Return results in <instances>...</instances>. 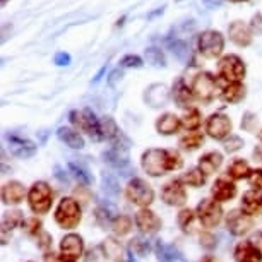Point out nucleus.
I'll return each mask as SVG.
<instances>
[{"mask_svg": "<svg viewBox=\"0 0 262 262\" xmlns=\"http://www.w3.org/2000/svg\"><path fill=\"white\" fill-rule=\"evenodd\" d=\"M141 166L149 177H161L168 171H177L184 166L180 152L175 149H158L151 147L142 152Z\"/></svg>", "mask_w": 262, "mask_h": 262, "instance_id": "f257e3e1", "label": "nucleus"}, {"mask_svg": "<svg viewBox=\"0 0 262 262\" xmlns=\"http://www.w3.org/2000/svg\"><path fill=\"white\" fill-rule=\"evenodd\" d=\"M53 217H55V223L62 230H74L81 223V204L74 197H63L58 202Z\"/></svg>", "mask_w": 262, "mask_h": 262, "instance_id": "f03ea898", "label": "nucleus"}, {"mask_svg": "<svg viewBox=\"0 0 262 262\" xmlns=\"http://www.w3.org/2000/svg\"><path fill=\"white\" fill-rule=\"evenodd\" d=\"M53 204V190L47 182H34L28 190V206L34 214H47Z\"/></svg>", "mask_w": 262, "mask_h": 262, "instance_id": "7ed1b4c3", "label": "nucleus"}, {"mask_svg": "<svg viewBox=\"0 0 262 262\" xmlns=\"http://www.w3.org/2000/svg\"><path fill=\"white\" fill-rule=\"evenodd\" d=\"M125 197L134 206H139L142 209V207H147L155 202V190L147 182L136 177V179L128 180L125 187Z\"/></svg>", "mask_w": 262, "mask_h": 262, "instance_id": "20e7f679", "label": "nucleus"}, {"mask_svg": "<svg viewBox=\"0 0 262 262\" xmlns=\"http://www.w3.org/2000/svg\"><path fill=\"white\" fill-rule=\"evenodd\" d=\"M69 120L76 127V130H81L91 139L100 141V118H96L91 110H72L69 113Z\"/></svg>", "mask_w": 262, "mask_h": 262, "instance_id": "39448f33", "label": "nucleus"}, {"mask_svg": "<svg viewBox=\"0 0 262 262\" xmlns=\"http://www.w3.org/2000/svg\"><path fill=\"white\" fill-rule=\"evenodd\" d=\"M197 50L206 58H217L225 50V38L220 31H207L201 33L197 38Z\"/></svg>", "mask_w": 262, "mask_h": 262, "instance_id": "423d86ee", "label": "nucleus"}, {"mask_svg": "<svg viewBox=\"0 0 262 262\" xmlns=\"http://www.w3.org/2000/svg\"><path fill=\"white\" fill-rule=\"evenodd\" d=\"M195 214L204 228H216L223 221V207L214 199H202L195 207Z\"/></svg>", "mask_w": 262, "mask_h": 262, "instance_id": "0eeeda50", "label": "nucleus"}, {"mask_svg": "<svg viewBox=\"0 0 262 262\" xmlns=\"http://www.w3.org/2000/svg\"><path fill=\"white\" fill-rule=\"evenodd\" d=\"M217 76L225 79L226 82H242L245 77V63L238 55H225L217 62Z\"/></svg>", "mask_w": 262, "mask_h": 262, "instance_id": "6e6552de", "label": "nucleus"}, {"mask_svg": "<svg viewBox=\"0 0 262 262\" xmlns=\"http://www.w3.org/2000/svg\"><path fill=\"white\" fill-rule=\"evenodd\" d=\"M216 88H217V79L209 72H201L194 77L192 82V93L197 100L201 101H211L216 95Z\"/></svg>", "mask_w": 262, "mask_h": 262, "instance_id": "1a4fd4ad", "label": "nucleus"}, {"mask_svg": "<svg viewBox=\"0 0 262 262\" xmlns=\"http://www.w3.org/2000/svg\"><path fill=\"white\" fill-rule=\"evenodd\" d=\"M226 228L233 236H244L254 228V220L244 209H233L226 214Z\"/></svg>", "mask_w": 262, "mask_h": 262, "instance_id": "9d476101", "label": "nucleus"}, {"mask_svg": "<svg viewBox=\"0 0 262 262\" xmlns=\"http://www.w3.org/2000/svg\"><path fill=\"white\" fill-rule=\"evenodd\" d=\"M206 132L216 141L228 139V136H231V120L225 113H212L206 122Z\"/></svg>", "mask_w": 262, "mask_h": 262, "instance_id": "9b49d317", "label": "nucleus"}, {"mask_svg": "<svg viewBox=\"0 0 262 262\" xmlns=\"http://www.w3.org/2000/svg\"><path fill=\"white\" fill-rule=\"evenodd\" d=\"M161 199L166 206L171 207H182L187 202V192L185 185L182 184L179 179L170 180L168 184L163 185L161 189Z\"/></svg>", "mask_w": 262, "mask_h": 262, "instance_id": "f8f14e48", "label": "nucleus"}, {"mask_svg": "<svg viewBox=\"0 0 262 262\" xmlns=\"http://www.w3.org/2000/svg\"><path fill=\"white\" fill-rule=\"evenodd\" d=\"M60 255L63 260L77 262L79 257L84 255V240L81 235L69 233L60 240Z\"/></svg>", "mask_w": 262, "mask_h": 262, "instance_id": "ddd939ff", "label": "nucleus"}, {"mask_svg": "<svg viewBox=\"0 0 262 262\" xmlns=\"http://www.w3.org/2000/svg\"><path fill=\"white\" fill-rule=\"evenodd\" d=\"M7 147L11 151V155H14L16 158H21V160H28V158H33L36 155L38 147L33 141L26 139V137L16 136V134H7Z\"/></svg>", "mask_w": 262, "mask_h": 262, "instance_id": "4468645a", "label": "nucleus"}, {"mask_svg": "<svg viewBox=\"0 0 262 262\" xmlns=\"http://www.w3.org/2000/svg\"><path fill=\"white\" fill-rule=\"evenodd\" d=\"M134 223L144 235H155L161 230V220L155 211L147 209V207H142L136 212Z\"/></svg>", "mask_w": 262, "mask_h": 262, "instance_id": "2eb2a0df", "label": "nucleus"}, {"mask_svg": "<svg viewBox=\"0 0 262 262\" xmlns=\"http://www.w3.org/2000/svg\"><path fill=\"white\" fill-rule=\"evenodd\" d=\"M171 98V93L168 91V88L165 84H151L149 88L144 93V101L149 105L151 108H160V106H166L168 101Z\"/></svg>", "mask_w": 262, "mask_h": 262, "instance_id": "dca6fc26", "label": "nucleus"}, {"mask_svg": "<svg viewBox=\"0 0 262 262\" xmlns=\"http://www.w3.org/2000/svg\"><path fill=\"white\" fill-rule=\"evenodd\" d=\"M26 195H28L26 187L17 180L7 182V184H4V187H2V202L7 206L21 204Z\"/></svg>", "mask_w": 262, "mask_h": 262, "instance_id": "f3484780", "label": "nucleus"}, {"mask_svg": "<svg viewBox=\"0 0 262 262\" xmlns=\"http://www.w3.org/2000/svg\"><path fill=\"white\" fill-rule=\"evenodd\" d=\"M212 199L217 202H226L231 201L236 195V185L233 180L228 179H217L211 187Z\"/></svg>", "mask_w": 262, "mask_h": 262, "instance_id": "a211bd4d", "label": "nucleus"}, {"mask_svg": "<svg viewBox=\"0 0 262 262\" xmlns=\"http://www.w3.org/2000/svg\"><path fill=\"white\" fill-rule=\"evenodd\" d=\"M235 262H262V252L252 242H240L233 250Z\"/></svg>", "mask_w": 262, "mask_h": 262, "instance_id": "6ab92c4d", "label": "nucleus"}, {"mask_svg": "<svg viewBox=\"0 0 262 262\" xmlns=\"http://www.w3.org/2000/svg\"><path fill=\"white\" fill-rule=\"evenodd\" d=\"M230 39L238 47H249L252 43V29L242 21H233L228 26Z\"/></svg>", "mask_w": 262, "mask_h": 262, "instance_id": "aec40b11", "label": "nucleus"}, {"mask_svg": "<svg viewBox=\"0 0 262 262\" xmlns=\"http://www.w3.org/2000/svg\"><path fill=\"white\" fill-rule=\"evenodd\" d=\"M194 93H192V88H189L185 84L184 79H179L177 82H173V88H171V100L177 103V106L180 108H187L194 100Z\"/></svg>", "mask_w": 262, "mask_h": 262, "instance_id": "412c9836", "label": "nucleus"}, {"mask_svg": "<svg viewBox=\"0 0 262 262\" xmlns=\"http://www.w3.org/2000/svg\"><path fill=\"white\" fill-rule=\"evenodd\" d=\"M221 165H223V155L217 151H211L199 158V165H197V168H199L206 177H209L220 170Z\"/></svg>", "mask_w": 262, "mask_h": 262, "instance_id": "4be33fe9", "label": "nucleus"}, {"mask_svg": "<svg viewBox=\"0 0 262 262\" xmlns=\"http://www.w3.org/2000/svg\"><path fill=\"white\" fill-rule=\"evenodd\" d=\"M180 127H182V118L177 117L175 113H165V115H161L156 120L158 134H163V136L177 134Z\"/></svg>", "mask_w": 262, "mask_h": 262, "instance_id": "5701e85b", "label": "nucleus"}, {"mask_svg": "<svg viewBox=\"0 0 262 262\" xmlns=\"http://www.w3.org/2000/svg\"><path fill=\"white\" fill-rule=\"evenodd\" d=\"M242 209L252 217L262 214V194L257 190H249L245 192L242 197Z\"/></svg>", "mask_w": 262, "mask_h": 262, "instance_id": "b1692460", "label": "nucleus"}, {"mask_svg": "<svg viewBox=\"0 0 262 262\" xmlns=\"http://www.w3.org/2000/svg\"><path fill=\"white\" fill-rule=\"evenodd\" d=\"M57 137L66 146L72 147V149H82L84 147V137L79 134V130H76V128H72V127H58Z\"/></svg>", "mask_w": 262, "mask_h": 262, "instance_id": "393cba45", "label": "nucleus"}, {"mask_svg": "<svg viewBox=\"0 0 262 262\" xmlns=\"http://www.w3.org/2000/svg\"><path fill=\"white\" fill-rule=\"evenodd\" d=\"M245 98V88L242 82H230L226 84L221 91V100L228 105H235V103H240Z\"/></svg>", "mask_w": 262, "mask_h": 262, "instance_id": "a878e982", "label": "nucleus"}, {"mask_svg": "<svg viewBox=\"0 0 262 262\" xmlns=\"http://www.w3.org/2000/svg\"><path fill=\"white\" fill-rule=\"evenodd\" d=\"M250 165L249 161L245 160H233L230 163V166L226 168V175L230 177L231 180H244V179H249L250 175Z\"/></svg>", "mask_w": 262, "mask_h": 262, "instance_id": "bb28decb", "label": "nucleus"}, {"mask_svg": "<svg viewBox=\"0 0 262 262\" xmlns=\"http://www.w3.org/2000/svg\"><path fill=\"white\" fill-rule=\"evenodd\" d=\"M24 221L23 211L19 209H9L2 214V233H7V231H12L14 228L21 226Z\"/></svg>", "mask_w": 262, "mask_h": 262, "instance_id": "cd10ccee", "label": "nucleus"}, {"mask_svg": "<svg viewBox=\"0 0 262 262\" xmlns=\"http://www.w3.org/2000/svg\"><path fill=\"white\" fill-rule=\"evenodd\" d=\"M118 134H120V130H118L117 123L112 117L100 118V141H113Z\"/></svg>", "mask_w": 262, "mask_h": 262, "instance_id": "c85d7f7f", "label": "nucleus"}, {"mask_svg": "<svg viewBox=\"0 0 262 262\" xmlns=\"http://www.w3.org/2000/svg\"><path fill=\"white\" fill-rule=\"evenodd\" d=\"M101 249H103V252H105V255L108 257V259L122 260L123 247L117 238H113V236H110V238H105L101 242Z\"/></svg>", "mask_w": 262, "mask_h": 262, "instance_id": "c756f323", "label": "nucleus"}, {"mask_svg": "<svg viewBox=\"0 0 262 262\" xmlns=\"http://www.w3.org/2000/svg\"><path fill=\"white\" fill-rule=\"evenodd\" d=\"M118 216V212H117V209L113 207L112 204H103V206H98L96 207V214H95V217H96V221L100 223L101 226H112V223H113V220Z\"/></svg>", "mask_w": 262, "mask_h": 262, "instance_id": "7c9ffc66", "label": "nucleus"}, {"mask_svg": "<svg viewBox=\"0 0 262 262\" xmlns=\"http://www.w3.org/2000/svg\"><path fill=\"white\" fill-rule=\"evenodd\" d=\"M185 187H202L206 184V175L202 173L199 168H190L189 171H185L184 175L179 179Z\"/></svg>", "mask_w": 262, "mask_h": 262, "instance_id": "2f4dec72", "label": "nucleus"}, {"mask_svg": "<svg viewBox=\"0 0 262 262\" xmlns=\"http://www.w3.org/2000/svg\"><path fill=\"white\" fill-rule=\"evenodd\" d=\"M132 226H134V221H132V217H128L125 214H118L115 220H113L112 223V231L115 233V236H125L130 233Z\"/></svg>", "mask_w": 262, "mask_h": 262, "instance_id": "473e14b6", "label": "nucleus"}, {"mask_svg": "<svg viewBox=\"0 0 262 262\" xmlns=\"http://www.w3.org/2000/svg\"><path fill=\"white\" fill-rule=\"evenodd\" d=\"M201 112L197 108H189L185 112V115L182 117V127L189 132H195L201 127Z\"/></svg>", "mask_w": 262, "mask_h": 262, "instance_id": "72a5a7b5", "label": "nucleus"}, {"mask_svg": "<svg viewBox=\"0 0 262 262\" xmlns=\"http://www.w3.org/2000/svg\"><path fill=\"white\" fill-rule=\"evenodd\" d=\"M202 142H204V136L201 134V132H189V134H185L184 137H180V147L185 151H195L199 149L202 146Z\"/></svg>", "mask_w": 262, "mask_h": 262, "instance_id": "f704fd0d", "label": "nucleus"}, {"mask_svg": "<svg viewBox=\"0 0 262 262\" xmlns=\"http://www.w3.org/2000/svg\"><path fill=\"white\" fill-rule=\"evenodd\" d=\"M168 48L171 50V53L179 58L180 62H185L189 58V45L184 41V39H168Z\"/></svg>", "mask_w": 262, "mask_h": 262, "instance_id": "c9c22d12", "label": "nucleus"}, {"mask_svg": "<svg viewBox=\"0 0 262 262\" xmlns=\"http://www.w3.org/2000/svg\"><path fill=\"white\" fill-rule=\"evenodd\" d=\"M144 55H146L147 63H151L152 67H166V57H165V53H163L161 48L147 47Z\"/></svg>", "mask_w": 262, "mask_h": 262, "instance_id": "e433bc0d", "label": "nucleus"}, {"mask_svg": "<svg viewBox=\"0 0 262 262\" xmlns=\"http://www.w3.org/2000/svg\"><path fill=\"white\" fill-rule=\"evenodd\" d=\"M156 254H158L160 262H184L180 254L173 249V247H168V245H163V244L156 245Z\"/></svg>", "mask_w": 262, "mask_h": 262, "instance_id": "4c0bfd02", "label": "nucleus"}, {"mask_svg": "<svg viewBox=\"0 0 262 262\" xmlns=\"http://www.w3.org/2000/svg\"><path fill=\"white\" fill-rule=\"evenodd\" d=\"M195 211L189 209V207H185V209H182L179 212V216H177V223H179V226L182 228V231L184 233H189L192 225H194V220H195Z\"/></svg>", "mask_w": 262, "mask_h": 262, "instance_id": "58836bf2", "label": "nucleus"}, {"mask_svg": "<svg viewBox=\"0 0 262 262\" xmlns=\"http://www.w3.org/2000/svg\"><path fill=\"white\" fill-rule=\"evenodd\" d=\"M21 228H23L24 233L29 235V236H38L39 233H43V223L38 220L36 216L26 217V220L23 221Z\"/></svg>", "mask_w": 262, "mask_h": 262, "instance_id": "ea45409f", "label": "nucleus"}, {"mask_svg": "<svg viewBox=\"0 0 262 262\" xmlns=\"http://www.w3.org/2000/svg\"><path fill=\"white\" fill-rule=\"evenodd\" d=\"M69 170H71V173L76 179L81 182V184L86 187V185H90L91 184V175H90V171L86 170L82 165H77V163H74L71 161L69 163Z\"/></svg>", "mask_w": 262, "mask_h": 262, "instance_id": "a19ab883", "label": "nucleus"}, {"mask_svg": "<svg viewBox=\"0 0 262 262\" xmlns=\"http://www.w3.org/2000/svg\"><path fill=\"white\" fill-rule=\"evenodd\" d=\"M128 249L137 257H146L147 252H149V244L142 240V236H136V238L128 242Z\"/></svg>", "mask_w": 262, "mask_h": 262, "instance_id": "79ce46f5", "label": "nucleus"}, {"mask_svg": "<svg viewBox=\"0 0 262 262\" xmlns=\"http://www.w3.org/2000/svg\"><path fill=\"white\" fill-rule=\"evenodd\" d=\"M106 260H108V257L105 255V252H103L101 245H96V247H93V249L84 252V262H106Z\"/></svg>", "mask_w": 262, "mask_h": 262, "instance_id": "37998d69", "label": "nucleus"}, {"mask_svg": "<svg viewBox=\"0 0 262 262\" xmlns=\"http://www.w3.org/2000/svg\"><path fill=\"white\" fill-rule=\"evenodd\" d=\"M223 147H225V151L228 152V155H233V152L240 151L242 147H244V139L238 137V136H230L228 139H225Z\"/></svg>", "mask_w": 262, "mask_h": 262, "instance_id": "c03bdc74", "label": "nucleus"}, {"mask_svg": "<svg viewBox=\"0 0 262 262\" xmlns=\"http://www.w3.org/2000/svg\"><path fill=\"white\" fill-rule=\"evenodd\" d=\"M144 66V62H142V58L139 55H125L120 58V67L122 69H141Z\"/></svg>", "mask_w": 262, "mask_h": 262, "instance_id": "a18cd8bd", "label": "nucleus"}, {"mask_svg": "<svg viewBox=\"0 0 262 262\" xmlns=\"http://www.w3.org/2000/svg\"><path fill=\"white\" fill-rule=\"evenodd\" d=\"M249 185L252 187V190H257V192L262 190V168H255V170L250 171Z\"/></svg>", "mask_w": 262, "mask_h": 262, "instance_id": "49530a36", "label": "nucleus"}, {"mask_svg": "<svg viewBox=\"0 0 262 262\" xmlns=\"http://www.w3.org/2000/svg\"><path fill=\"white\" fill-rule=\"evenodd\" d=\"M71 62H72V58L66 52H57L55 57H53V63H55V66H58V67H66Z\"/></svg>", "mask_w": 262, "mask_h": 262, "instance_id": "de8ad7c7", "label": "nucleus"}, {"mask_svg": "<svg viewBox=\"0 0 262 262\" xmlns=\"http://www.w3.org/2000/svg\"><path fill=\"white\" fill-rule=\"evenodd\" d=\"M38 247L45 252H48V249L52 247V236L48 235L47 231H43V233L38 235Z\"/></svg>", "mask_w": 262, "mask_h": 262, "instance_id": "09e8293b", "label": "nucleus"}, {"mask_svg": "<svg viewBox=\"0 0 262 262\" xmlns=\"http://www.w3.org/2000/svg\"><path fill=\"white\" fill-rule=\"evenodd\" d=\"M250 29L257 34H262V14L257 12L250 21Z\"/></svg>", "mask_w": 262, "mask_h": 262, "instance_id": "8fccbe9b", "label": "nucleus"}, {"mask_svg": "<svg viewBox=\"0 0 262 262\" xmlns=\"http://www.w3.org/2000/svg\"><path fill=\"white\" fill-rule=\"evenodd\" d=\"M252 123H255V117L252 115V113H247L245 118L242 120V128H244V130H254Z\"/></svg>", "mask_w": 262, "mask_h": 262, "instance_id": "3c124183", "label": "nucleus"}, {"mask_svg": "<svg viewBox=\"0 0 262 262\" xmlns=\"http://www.w3.org/2000/svg\"><path fill=\"white\" fill-rule=\"evenodd\" d=\"M216 240V236H212V235H202L201 236V245H204L206 249H212V247H216L217 242Z\"/></svg>", "mask_w": 262, "mask_h": 262, "instance_id": "603ef678", "label": "nucleus"}, {"mask_svg": "<svg viewBox=\"0 0 262 262\" xmlns=\"http://www.w3.org/2000/svg\"><path fill=\"white\" fill-rule=\"evenodd\" d=\"M43 262H63L62 260V255L60 254H55V252H45L43 254Z\"/></svg>", "mask_w": 262, "mask_h": 262, "instance_id": "864d4df0", "label": "nucleus"}, {"mask_svg": "<svg viewBox=\"0 0 262 262\" xmlns=\"http://www.w3.org/2000/svg\"><path fill=\"white\" fill-rule=\"evenodd\" d=\"M250 242L257 247V249H259V250L262 252V231H259V233H255L254 236H252Z\"/></svg>", "mask_w": 262, "mask_h": 262, "instance_id": "5fc2aeb1", "label": "nucleus"}, {"mask_svg": "<svg viewBox=\"0 0 262 262\" xmlns=\"http://www.w3.org/2000/svg\"><path fill=\"white\" fill-rule=\"evenodd\" d=\"M202 4L207 9H220L221 7V0H202Z\"/></svg>", "mask_w": 262, "mask_h": 262, "instance_id": "6e6d98bb", "label": "nucleus"}, {"mask_svg": "<svg viewBox=\"0 0 262 262\" xmlns=\"http://www.w3.org/2000/svg\"><path fill=\"white\" fill-rule=\"evenodd\" d=\"M201 262H214V259H212V257H211V255H206V257H204V259H202Z\"/></svg>", "mask_w": 262, "mask_h": 262, "instance_id": "4d7b16f0", "label": "nucleus"}, {"mask_svg": "<svg viewBox=\"0 0 262 262\" xmlns=\"http://www.w3.org/2000/svg\"><path fill=\"white\" fill-rule=\"evenodd\" d=\"M228 2H233V4H240V2H245V0H228Z\"/></svg>", "mask_w": 262, "mask_h": 262, "instance_id": "13d9d810", "label": "nucleus"}, {"mask_svg": "<svg viewBox=\"0 0 262 262\" xmlns=\"http://www.w3.org/2000/svg\"><path fill=\"white\" fill-rule=\"evenodd\" d=\"M259 139H260V142H262V130L259 132Z\"/></svg>", "mask_w": 262, "mask_h": 262, "instance_id": "bf43d9fd", "label": "nucleus"}, {"mask_svg": "<svg viewBox=\"0 0 262 262\" xmlns=\"http://www.w3.org/2000/svg\"><path fill=\"white\" fill-rule=\"evenodd\" d=\"M7 2V0H2V6H4V4H6Z\"/></svg>", "mask_w": 262, "mask_h": 262, "instance_id": "052dcab7", "label": "nucleus"}, {"mask_svg": "<svg viewBox=\"0 0 262 262\" xmlns=\"http://www.w3.org/2000/svg\"><path fill=\"white\" fill-rule=\"evenodd\" d=\"M115 262H125V260H123V259H122V260H115Z\"/></svg>", "mask_w": 262, "mask_h": 262, "instance_id": "680f3d73", "label": "nucleus"}, {"mask_svg": "<svg viewBox=\"0 0 262 262\" xmlns=\"http://www.w3.org/2000/svg\"><path fill=\"white\" fill-rule=\"evenodd\" d=\"M62 260H63V259H62ZM63 262H71V260H63Z\"/></svg>", "mask_w": 262, "mask_h": 262, "instance_id": "e2e57ef3", "label": "nucleus"}, {"mask_svg": "<svg viewBox=\"0 0 262 262\" xmlns=\"http://www.w3.org/2000/svg\"><path fill=\"white\" fill-rule=\"evenodd\" d=\"M28 262H33V260H28Z\"/></svg>", "mask_w": 262, "mask_h": 262, "instance_id": "0e129e2a", "label": "nucleus"}, {"mask_svg": "<svg viewBox=\"0 0 262 262\" xmlns=\"http://www.w3.org/2000/svg\"><path fill=\"white\" fill-rule=\"evenodd\" d=\"M177 2H180V0H177Z\"/></svg>", "mask_w": 262, "mask_h": 262, "instance_id": "69168bd1", "label": "nucleus"}]
</instances>
